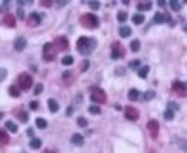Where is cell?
Listing matches in <instances>:
<instances>
[{
	"label": "cell",
	"instance_id": "44dd1931",
	"mask_svg": "<svg viewBox=\"0 0 187 153\" xmlns=\"http://www.w3.org/2000/svg\"><path fill=\"white\" fill-rule=\"evenodd\" d=\"M130 35H131L130 26H122V28H120V36H122V38H128Z\"/></svg>",
	"mask_w": 187,
	"mask_h": 153
},
{
	"label": "cell",
	"instance_id": "d6a6232c",
	"mask_svg": "<svg viewBox=\"0 0 187 153\" xmlns=\"http://www.w3.org/2000/svg\"><path fill=\"white\" fill-rule=\"evenodd\" d=\"M164 119L168 120V121H170V120H173L174 119V111L170 110V108H167V110L164 111Z\"/></svg>",
	"mask_w": 187,
	"mask_h": 153
},
{
	"label": "cell",
	"instance_id": "836d02e7",
	"mask_svg": "<svg viewBox=\"0 0 187 153\" xmlns=\"http://www.w3.org/2000/svg\"><path fill=\"white\" fill-rule=\"evenodd\" d=\"M178 147L187 153V139H180L178 140Z\"/></svg>",
	"mask_w": 187,
	"mask_h": 153
},
{
	"label": "cell",
	"instance_id": "ba28073f",
	"mask_svg": "<svg viewBox=\"0 0 187 153\" xmlns=\"http://www.w3.org/2000/svg\"><path fill=\"white\" fill-rule=\"evenodd\" d=\"M138 117H140L138 110H137V108H134V107H131V105H127V107H125V119L130 120V121H137V120H138Z\"/></svg>",
	"mask_w": 187,
	"mask_h": 153
},
{
	"label": "cell",
	"instance_id": "6da1fadb",
	"mask_svg": "<svg viewBox=\"0 0 187 153\" xmlns=\"http://www.w3.org/2000/svg\"><path fill=\"white\" fill-rule=\"evenodd\" d=\"M97 39L95 38H88V36H81L76 42V49L79 51L81 55H89L94 52V49L97 48Z\"/></svg>",
	"mask_w": 187,
	"mask_h": 153
},
{
	"label": "cell",
	"instance_id": "8d00e7d4",
	"mask_svg": "<svg viewBox=\"0 0 187 153\" xmlns=\"http://www.w3.org/2000/svg\"><path fill=\"white\" fill-rule=\"evenodd\" d=\"M141 65V61H138V59H134V61H131L130 62V68L131 69H135V68H138Z\"/></svg>",
	"mask_w": 187,
	"mask_h": 153
},
{
	"label": "cell",
	"instance_id": "e575fe53",
	"mask_svg": "<svg viewBox=\"0 0 187 153\" xmlns=\"http://www.w3.org/2000/svg\"><path fill=\"white\" fill-rule=\"evenodd\" d=\"M88 110H89L91 114H99V113H101V108H99L98 105H91Z\"/></svg>",
	"mask_w": 187,
	"mask_h": 153
},
{
	"label": "cell",
	"instance_id": "8fae6325",
	"mask_svg": "<svg viewBox=\"0 0 187 153\" xmlns=\"http://www.w3.org/2000/svg\"><path fill=\"white\" fill-rule=\"evenodd\" d=\"M186 84H183L181 81H174L173 82V91L174 92H177L178 96H183V97H186L187 96V88H186Z\"/></svg>",
	"mask_w": 187,
	"mask_h": 153
},
{
	"label": "cell",
	"instance_id": "7a4b0ae2",
	"mask_svg": "<svg viewBox=\"0 0 187 153\" xmlns=\"http://www.w3.org/2000/svg\"><path fill=\"white\" fill-rule=\"evenodd\" d=\"M81 25L86 29H97L99 25V19L94 13H85L81 16Z\"/></svg>",
	"mask_w": 187,
	"mask_h": 153
},
{
	"label": "cell",
	"instance_id": "5b68a950",
	"mask_svg": "<svg viewBox=\"0 0 187 153\" xmlns=\"http://www.w3.org/2000/svg\"><path fill=\"white\" fill-rule=\"evenodd\" d=\"M56 58V51H55V46L52 43H45L43 46V59L51 62Z\"/></svg>",
	"mask_w": 187,
	"mask_h": 153
},
{
	"label": "cell",
	"instance_id": "681fc988",
	"mask_svg": "<svg viewBox=\"0 0 187 153\" xmlns=\"http://www.w3.org/2000/svg\"><path fill=\"white\" fill-rule=\"evenodd\" d=\"M72 113H74V107H72V105H69V107H68V110H66V114L71 116Z\"/></svg>",
	"mask_w": 187,
	"mask_h": 153
},
{
	"label": "cell",
	"instance_id": "3957f363",
	"mask_svg": "<svg viewBox=\"0 0 187 153\" xmlns=\"http://www.w3.org/2000/svg\"><path fill=\"white\" fill-rule=\"evenodd\" d=\"M91 100L94 103L104 104V103H107V94H105V91L98 88V87H92L91 88Z\"/></svg>",
	"mask_w": 187,
	"mask_h": 153
},
{
	"label": "cell",
	"instance_id": "c3c4849f",
	"mask_svg": "<svg viewBox=\"0 0 187 153\" xmlns=\"http://www.w3.org/2000/svg\"><path fill=\"white\" fill-rule=\"evenodd\" d=\"M115 72H117V75H122V74H124V68H117V69H115Z\"/></svg>",
	"mask_w": 187,
	"mask_h": 153
},
{
	"label": "cell",
	"instance_id": "8992f818",
	"mask_svg": "<svg viewBox=\"0 0 187 153\" xmlns=\"http://www.w3.org/2000/svg\"><path fill=\"white\" fill-rule=\"evenodd\" d=\"M125 55L124 52V46H122L120 42H114L112 43V48H111V58L112 59H120Z\"/></svg>",
	"mask_w": 187,
	"mask_h": 153
},
{
	"label": "cell",
	"instance_id": "7c38bea8",
	"mask_svg": "<svg viewBox=\"0 0 187 153\" xmlns=\"http://www.w3.org/2000/svg\"><path fill=\"white\" fill-rule=\"evenodd\" d=\"M13 114L16 116V117H17V119L20 120L22 123H26V121L29 120L28 113H26V111H25L23 108H17V110H14V111H13Z\"/></svg>",
	"mask_w": 187,
	"mask_h": 153
},
{
	"label": "cell",
	"instance_id": "9a60e30c",
	"mask_svg": "<svg viewBox=\"0 0 187 153\" xmlns=\"http://www.w3.org/2000/svg\"><path fill=\"white\" fill-rule=\"evenodd\" d=\"M9 140H10L9 134L6 133L5 130H2V129H0V147H3V146H6V144L9 143Z\"/></svg>",
	"mask_w": 187,
	"mask_h": 153
},
{
	"label": "cell",
	"instance_id": "db71d44e",
	"mask_svg": "<svg viewBox=\"0 0 187 153\" xmlns=\"http://www.w3.org/2000/svg\"><path fill=\"white\" fill-rule=\"evenodd\" d=\"M58 5H59V6H63V5H66V2H58Z\"/></svg>",
	"mask_w": 187,
	"mask_h": 153
},
{
	"label": "cell",
	"instance_id": "1f68e13d",
	"mask_svg": "<svg viewBox=\"0 0 187 153\" xmlns=\"http://www.w3.org/2000/svg\"><path fill=\"white\" fill-rule=\"evenodd\" d=\"M62 64H63V65H72V64H74V57H71V55L63 57L62 58Z\"/></svg>",
	"mask_w": 187,
	"mask_h": 153
},
{
	"label": "cell",
	"instance_id": "f6af8a7d",
	"mask_svg": "<svg viewBox=\"0 0 187 153\" xmlns=\"http://www.w3.org/2000/svg\"><path fill=\"white\" fill-rule=\"evenodd\" d=\"M9 9V2H3L2 6H0V12H5V10Z\"/></svg>",
	"mask_w": 187,
	"mask_h": 153
},
{
	"label": "cell",
	"instance_id": "f907efd6",
	"mask_svg": "<svg viewBox=\"0 0 187 153\" xmlns=\"http://www.w3.org/2000/svg\"><path fill=\"white\" fill-rule=\"evenodd\" d=\"M28 134H29V136H30V137H32V139H33V134H35V131H33V129H28Z\"/></svg>",
	"mask_w": 187,
	"mask_h": 153
},
{
	"label": "cell",
	"instance_id": "b9f144b4",
	"mask_svg": "<svg viewBox=\"0 0 187 153\" xmlns=\"http://www.w3.org/2000/svg\"><path fill=\"white\" fill-rule=\"evenodd\" d=\"M6 76H7V71H6L5 68H0V82L3 81Z\"/></svg>",
	"mask_w": 187,
	"mask_h": 153
},
{
	"label": "cell",
	"instance_id": "7402d4cb",
	"mask_svg": "<svg viewBox=\"0 0 187 153\" xmlns=\"http://www.w3.org/2000/svg\"><path fill=\"white\" fill-rule=\"evenodd\" d=\"M9 94L12 97H19L20 96V88L17 85H10L9 87Z\"/></svg>",
	"mask_w": 187,
	"mask_h": 153
},
{
	"label": "cell",
	"instance_id": "f35d334b",
	"mask_svg": "<svg viewBox=\"0 0 187 153\" xmlns=\"http://www.w3.org/2000/svg\"><path fill=\"white\" fill-rule=\"evenodd\" d=\"M99 5H101L99 2H89V7H91L92 10H98L99 9Z\"/></svg>",
	"mask_w": 187,
	"mask_h": 153
},
{
	"label": "cell",
	"instance_id": "60d3db41",
	"mask_svg": "<svg viewBox=\"0 0 187 153\" xmlns=\"http://www.w3.org/2000/svg\"><path fill=\"white\" fill-rule=\"evenodd\" d=\"M29 107H30V110L36 111L37 108H39V103H37V101H30V104H29Z\"/></svg>",
	"mask_w": 187,
	"mask_h": 153
},
{
	"label": "cell",
	"instance_id": "4dcf8cb0",
	"mask_svg": "<svg viewBox=\"0 0 187 153\" xmlns=\"http://www.w3.org/2000/svg\"><path fill=\"white\" fill-rule=\"evenodd\" d=\"M143 97H144V100H145V101H150V100H153V98L155 97V92H154L153 90H148V91H145L144 96H143Z\"/></svg>",
	"mask_w": 187,
	"mask_h": 153
},
{
	"label": "cell",
	"instance_id": "ac0fdd59",
	"mask_svg": "<svg viewBox=\"0 0 187 153\" xmlns=\"http://www.w3.org/2000/svg\"><path fill=\"white\" fill-rule=\"evenodd\" d=\"M48 107H49V110L52 113H56V111L59 110V104H58V101H55L53 98H49L48 100Z\"/></svg>",
	"mask_w": 187,
	"mask_h": 153
},
{
	"label": "cell",
	"instance_id": "11a10c76",
	"mask_svg": "<svg viewBox=\"0 0 187 153\" xmlns=\"http://www.w3.org/2000/svg\"><path fill=\"white\" fill-rule=\"evenodd\" d=\"M45 153H55V152H52V150H45Z\"/></svg>",
	"mask_w": 187,
	"mask_h": 153
},
{
	"label": "cell",
	"instance_id": "277c9868",
	"mask_svg": "<svg viewBox=\"0 0 187 153\" xmlns=\"http://www.w3.org/2000/svg\"><path fill=\"white\" fill-rule=\"evenodd\" d=\"M32 84H33V78L29 74H26V72H23V74H20L17 76V87L20 90L28 91L32 87Z\"/></svg>",
	"mask_w": 187,
	"mask_h": 153
},
{
	"label": "cell",
	"instance_id": "4316f807",
	"mask_svg": "<svg viewBox=\"0 0 187 153\" xmlns=\"http://www.w3.org/2000/svg\"><path fill=\"white\" fill-rule=\"evenodd\" d=\"M154 23H163V22H166V14L163 13H155L154 14Z\"/></svg>",
	"mask_w": 187,
	"mask_h": 153
},
{
	"label": "cell",
	"instance_id": "484cf974",
	"mask_svg": "<svg viewBox=\"0 0 187 153\" xmlns=\"http://www.w3.org/2000/svg\"><path fill=\"white\" fill-rule=\"evenodd\" d=\"M36 127H39V129H46V127H48V121L45 119L37 117V119H36Z\"/></svg>",
	"mask_w": 187,
	"mask_h": 153
},
{
	"label": "cell",
	"instance_id": "603a6c76",
	"mask_svg": "<svg viewBox=\"0 0 187 153\" xmlns=\"http://www.w3.org/2000/svg\"><path fill=\"white\" fill-rule=\"evenodd\" d=\"M170 7L174 12H178V10L181 9V2H178V0H170Z\"/></svg>",
	"mask_w": 187,
	"mask_h": 153
},
{
	"label": "cell",
	"instance_id": "d590c367",
	"mask_svg": "<svg viewBox=\"0 0 187 153\" xmlns=\"http://www.w3.org/2000/svg\"><path fill=\"white\" fill-rule=\"evenodd\" d=\"M127 13L125 12H118V14H117V19H118V22H125L127 20Z\"/></svg>",
	"mask_w": 187,
	"mask_h": 153
},
{
	"label": "cell",
	"instance_id": "d6986e66",
	"mask_svg": "<svg viewBox=\"0 0 187 153\" xmlns=\"http://www.w3.org/2000/svg\"><path fill=\"white\" fill-rule=\"evenodd\" d=\"M138 97H140V91L135 90V88H132V90L128 91V98L131 101H137L138 100Z\"/></svg>",
	"mask_w": 187,
	"mask_h": 153
},
{
	"label": "cell",
	"instance_id": "9c48e42d",
	"mask_svg": "<svg viewBox=\"0 0 187 153\" xmlns=\"http://www.w3.org/2000/svg\"><path fill=\"white\" fill-rule=\"evenodd\" d=\"M147 129H148L151 137H153V139H157V136H158V130H160L158 121H157V120H150L148 123H147Z\"/></svg>",
	"mask_w": 187,
	"mask_h": 153
},
{
	"label": "cell",
	"instance_id": "f1b7e54d",
	"mask_svg": "<svg viewBox=\"0 0 187 153\" xmlns=\"http://www.w3.org/2000/svg\"><path fill=\"white\" fill-rule=\"evenodd\" d=\"M148 71H150V68L147 67V65L140 68V69H138V76H140V78H145V76L148 75Z\"/></svg>",
	"mask_w": 187,
	"mask_h": 153
},
{
	"label": "cell",
	"instance_id": "ffe728a7",
	"mask_svg": "<svg viewBox=\"0 0 187 153\" xmlns=\"http://www.w3.org/2000/svg\"><path fill=\"white\" fill-rule=\"evenodd\" d=\"M151 7H153V3H151V2H141V3H138V6H137L138 10H150Z\"/></svg>",
	"mask_w": 187,
	"mask_h": 153
},
{
	"label": "cell",
	"instance_id": "ee69618b",
	"mask_svg": "<svg viewBox=\"0 0 187 153\" xmlns=\"http://www.w3.org/2000/svg\"><path fill=\"white\" fill-rule=\"evenodd\" d=\"M89 68V62L88 61H82V64H81V71H86Z\"/></svg>",
	"mask_w": 187,
	"mask_h": 153
},
{
	"label": "cell",
	"instance_id": "7bdbcfd3",
	"mask_svg": "<svg viewBox=\"0 0 187 153\" xmlns=\"http://www.w3.org/2000/svg\"><path fill=\"white\" fill-rule=\"evenodd\" d=\"M42 91H43V85H42V84H37L36 88H35V96H39Z\"/></svg>",
	"mask_w": 187,
	"mask_h": 153
},
{
	"label": "cell",
	"instance_id": "f546056e",
	"mask_svg": "<svg viewBox=\"0 0 187 153\" xmlns=\"http://www.w3.org/2000/svg\"><path fill=\"white\" fill-rule=\"evenodd\" d=\"M6 129L9 130V131H13V133H16L17 131V126L14 124L13 121H6Z\"/></svg>",
	"mask_w": 187,
	"mask_h": 153
},
{
	"label": "cell",
	"instance_id": "d4e9b609",
	"mask_svg": "<svg viewBox=\"0 0 187 153\" xmlns=\"http://www.w3.org/2000/svg\"><path fill=\"white\" fill-rule=\"evenodd\" d=\"M144 19H145L144 14H141V13H137V14L132 16V22H134L135 25H141L143 22H144Z\"/></svg>",
	"mask_w": 187,
	"mask_h": 153
},
{
	"label": "cell",
	"instance_id": "5bb4252c",
	"mask_svg": "<svg viewBox=\"0 0 187 153\" xmlns=\"http://www.w3.org/2000/svg\"><path fill=\"white\" fill-rule=\"evenodd\" d=\"M26 43H28L26 39L20 36V38H17L14 41V49H16V51H23V49L26 48Z\"/></svg>",
	"mask_w": 187,
	"mask_h": 153
},
{
	"label": "cell",
	"instance_id": "7dc6e473",
	"mask_svg": "<svg viewBox=\"0 0 187 153\" xmlns=\"http://www.w3.org/2000/svg\"><path fill=\"white\" fill-rule=\"evenodd\" d=\"M17 18H19L20 20L25 19V12H23L22 9H17Z\"/></svg>",
	"mask_w": 187,
	"mask_h": 153
},
{
	"label": "cell",
	"instance_id": "52a82bcc",
	"mask_svg": "<svg viewBox=\"0 0 187 153\" xmlns=\"http://www.w3.org/2000/svg\"><path fill=\"white\" fill-rule=\"evenodd\" d=\"M53 46H55L58 51H66V49L69 48V42H68V39H66L65 36H58V38H55Z\"/></svg>",
	"mask_w": 187,
	"mask_h": 153
},
{
	"label": "cell",
	"instance_id": "30bf717a",
	"mask_svg": "<svg viewBox=\"0 0 187 153\" xmlns=\"http://www.w3.org/2000/svg\"><path fill=\"white\" fill-rule=\"evenodd\" d=\"M40 20H42V16H40L39 13H36V12H33V13H30L28 16V25L30 26V28H36V26H39Z\"/></svg>",
	"mask_w": 187,
	"mask_h": 153
},
{
	"label": "cell",
	"instance_id": "816d5d0a",
	"mask_svg": "<svg viewBox=\"0 0 187 153\" xmlns=\"http://www.w3.org/2000/svg\"><path fill=\"white\" fill-rule=\"evenodd\" d=\"M158 6H161V7H164V6H166V2H163V0H160V2H158Z\"/></svg>",
	"mask_w": 187,
	"mask_h": 153
},
{
	"label": "cell",
	"instance_id": "ab89813d",
	"mask_svg": "<svg viewBox=\"0 0 187 153\" xmlns=\"http://www.w3.org/2000/svg\"><path fill=\"white\" fill-rule=\"evenodd\" d=\"M168 108L176 111V110H178V104L177 103H174V101H170V103H168Z\"/></svg>",
	"mask_w": 187,
	"mask_h": 153
},
{
	"label": "cell",
	"instance_id": "74e56055",
	"mask_svg": "<svg viewBox=\"0 0 187 153\" xmlns=\"http://www.w3.org/2000/svg\"><path fill=\"white\" fill-rule=\"evenodd\" d=\"M86 124H88V121H86L85 117H79V119H78V126H79V127H86Z\"/></svg>",
	"mask_w": 187,
	"mask_h": 153
},
{
	"label": "cell",
	"instance_id": "2e32d148",
	"mask_svg": "<svg viewBox=\"0 0 187 153\" xmlns=\"http://www.w3.org/2000/svg\"><path fill=\"white\" fill-rule=\"evenodd\" d=\"M62 80H63V82H65L66 85H69L71 82L74 81V72L65 71L63 74H62Z\"/></svg>",
	"mask_w": 187,
	"mask_h": 153
},
{
	"label": "cell",
	"instance_id": "f5cc1de1",
	"mask_svg": "<svg viewBox=\"0 0 187 153\" xmlns=\"http://www.w3.org/2000/svg\"><path fill=\"white\" fill-rule=\"evenodd\" d=\"M17 3H19V5H28V2H22V0H19Z\"/></svg>",
	"mask_w": 187,
	"mask_h": 153
},
{
	"label": "cell",
	"instance_id": "cb8c5ba5",
	"mask_svg": "<svg viewBox=\"0 0 187 153\" xmlns=\"http://www.w3.org/2000/svg\"><path fill=\"white\" fill-rule=\"evenodd\" d=\"M140 46H141V43H140L138 39H134V41L131 42V45H130V48H131L132 52H138V51H140Z\"/></svg>",
	"mask_w": 187,
	"mask_h": 153
},
{
	"label": "cell",
	"instance_id": "83f0119b",
	"mask_svg": "<svg viewBox=\"0 0 187 153\" xmlns=\"http://www.w3.org/2000/svg\"><path fill=\"white\" fill-rule=\"evenodd\" d=\"M40 146H42V140H40V139L33 137V139L30 140V147H32V149H39Z\"/></svg>",
	"mask_w": 187,
	"mask_h": 153
},
{
	"label": "cell",
	"instance_id": "e0dca14e",
	"mask_svg": "<svg viewBox=\"0 0 187 153\" xmlns=\"http://www.w3.org/2000/svg\"><path fill=\"white\" fill-rule=\"evenodd\" d=\"M71 142H72L75 146H82V144H84V137H82L79 133H75L74 136H72Z\"/></svg>",
	"mask_w": 187,
	"mask_h": 153
},
{
	"label": "cell",
	"instance_id": "bcb514c9",
	"mask_svg": "<svg viewBox=\"0 0 187 153\" xmlns=\"http://www.w3.org/2000/svg\"><path fill=\"white\" fill-rule=\"evenodd\" d=\"M40 5L45 6V7H51V6H52V2H51V0H42V2H40Z\"/></svg>",
	"mask_w": 187,
	"mask_h": 153
},
{
	"label": "cell",
	"instance_id": "4fadbf2b",
	"mask_svg": "<svg viewBox=\"0 0 187 153\" xmlns=\"http://www.w3.org/2000/svg\"><path fill=\"white\" fill-rule=\"evenodd\" d=\"M3 23L9 28H14L16 26V18L12 14H6V16H3Z\"/></svg>",
	"mask_w": 187,
	"mask_h": 153
}]
</instances>
